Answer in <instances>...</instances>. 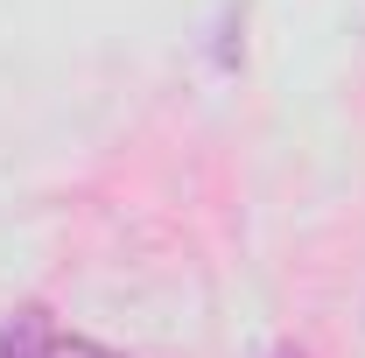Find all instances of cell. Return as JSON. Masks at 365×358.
Returning <instances> with one entry per match:
<instances>
[{
    "instance_id": "1",
    "label": "cell",
    "mask_w": 365,
    "mask_h": 358,
    "mask_svg": "<svg viewBox=\"0 0 365 358\" xmlns=\"http://www.w3.org/2000/svg\"><path fill=\"white\" fill-rule=\"evenodd\" d=\"M49 344H56V330H49V316L36 302L0 323V358H49Z\"/></svg>"
},
{
    "instance_id": "2",
    "label": "cell",
    "mask_w": 365,
    "mask_h": 358,
    "mask_svg": "<svg viewBox=\"0 0 365 358\" xmlns=\"http://www.w3.org/2000/svg\"><path fill=\"white\" fill-rule=\"evenodd\" d=\"M49 358H113V352H106V344H85V337H71V344L56 337V344H49Z\"/></svg>"
},
{
    "instance_id": "3",
    "label": "cell",
    "mask_w": 365,
    "mask_h": 358,
    "mask_svg": "<svg viewBox=\"0 0 365 358\" xmlns=\"http://www.w3.org/2000/svg\"><path fill=\"white\" fill-rule=\"evenodd\" d=\"M274 358H302V352H274Z\"/></svg>"
}]
</instances>
